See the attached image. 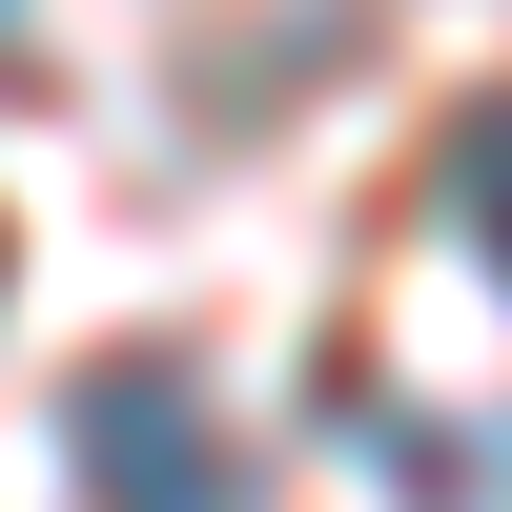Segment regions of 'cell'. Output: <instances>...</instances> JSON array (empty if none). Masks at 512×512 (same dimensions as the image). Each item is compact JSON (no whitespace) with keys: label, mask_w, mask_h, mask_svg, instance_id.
Returning <instances> with one entry per match:
<instances>
[{"label":"cell","mask_w":512,"mask_h":512,"mask_svg":"<svg viewBox=\"0 0 512 512\" xmlns=\"http://www.w3.org/2000/svg\"><path fill=\"white\" fill-rule=\"evenodd\" d=\"M62 472H82V512H246V451H226L185 349H103L82 369L62 390Z\"/></svg>","instance_id":"6da1fadb"},{"label":"cell","mask_w":512,"mask_h":512,"mask_svg":"<svg viewBox=\"0 0 512 512\" xmlns=\"http://www.w3.org/2000/svg\"><path fill=\"white\" fill-rule=\"evenodd\" d=\"M451 205H472V246L512 267V103H472V144H451Z\"/></svg>","instance_id":"7a4b0ae2"}]
</instances>
